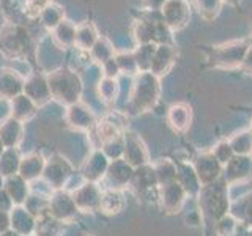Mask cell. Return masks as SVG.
Listing matches in <instances>:
<instances>
[{"label": "cell", "instance_id": "1", "mask_svg": "<svg viewBox=\"0 0 252 236\" xmlns=\"http://www.w3.org/2000/svg\"><path fill=\"white\" fill-rule=\"evenodd\" d=\"M189 18H191V11H189L186 0H165L162 6V21L169 29H183Z\"/></svg>", "mask_w": 252, "mask_h": 236}, {"label": "cell", "instance_id": "2", "mask_svg": "<svg viewBox=\"0 0 252 236\" xmlns=\"http://www.w3.org/2000/svg\"><path fill=\"white\" fill-rule=\"evenodd\" d=\"M194 3L202 18L205 21H211L219 14L220 6H222V0H194Z\"/></svg>", "mask_w": 252, "mask_h": 236}, {"label": "cell", "instance_id": "3", "mask_svg": "<svg viewBox=\"0 0 252 236\" xmlns=\"http://www.w3.org/2000/svg\"><path fill=\"white\" fill-rule=\"evenodd\" d=\"M243 61H244V65H246V66L252 68V47H249V49H248V52H246V55H244Z\"/></svg>", "mask_w": 252, "mask_h": 236}, {"label": "cell", "instance_id": "4", "mask_svg": "<svg viewBox=\"0 0 252 236\" xmlns=\"http://www.w3.org/2000/svg\"><path fill=\"white\" fill-rule=\"evenodd\" d=\"M222 2H227V3H232V5H235V3H238L240 0H222Z\"/></svg>", "mask_w": 252, "mask_h": 236}]
</instances>
